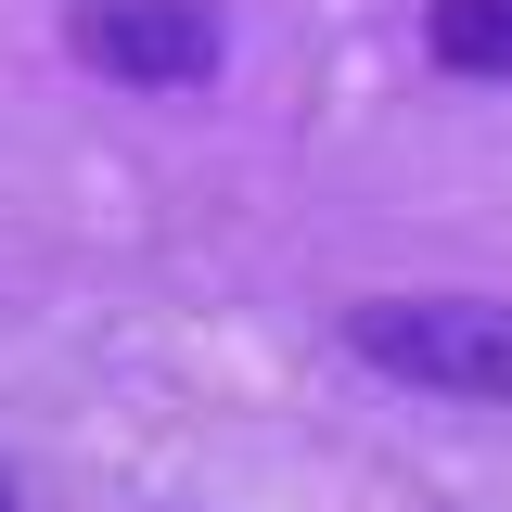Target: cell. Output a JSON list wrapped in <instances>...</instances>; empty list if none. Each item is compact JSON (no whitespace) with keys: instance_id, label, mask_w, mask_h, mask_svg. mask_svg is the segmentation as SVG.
<instances>
[{"instance_id":"6da1fadb","label":"cell","mask_w":512,"mask_h":512,"mask_svg":"<svg viewBox=\"0 0 512 512\" xmlns=\"http://www.w3.org/2000/svg\"><path fill=\"white\" fill-rule=\"evenodd\" d=\"M346 346L397 384H436V397H512V308L500 295H372L346 320Z\"/></svg>"},{"instance_id":"7a4b0ae2","label":"cell","mask_w":512,"mask_h":512,"mask_svg":"<svg viewBox=\"0 0 512 512\" xmlns=\"http://www.w3.org/2000/svg\"><path fill=\"white\" fill-rule=\"evenodd\" d=\"M77 64H103L128 90H192L218 64V0H90L77 13Z\"/></svg>"},{"instance_id":"277c9868","label":"cell","mask_w":512,"mask_h":512,"mask_svg":"<svg viewBox=\"0 0 512 512\" xmlns=\"http://www.w3.org/2000/svg\"><path fill=\"white\" fill-rule=\"evenodd\" d=\"M0 512H13V487H0Z\"/></svg>"},{"instance_id":"3957f363","label":"cell","mask_w":512,"mask_h":512,"mask_svg":"<svg viewBox=\"0 0 512 512\" xmlns=\"http://www.w3.org/2000/svg\"><path fill=\"white\" fill-rule=\"evenodd\" d=\"M436 64L448 77H512V0H436Z\"/></svg>"}]
</instances>
